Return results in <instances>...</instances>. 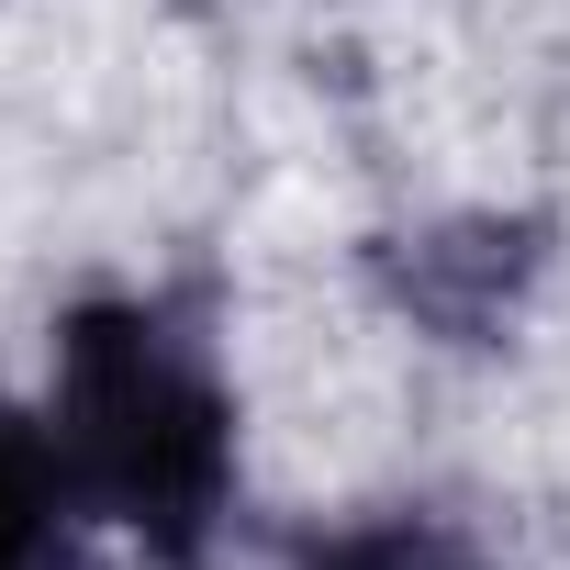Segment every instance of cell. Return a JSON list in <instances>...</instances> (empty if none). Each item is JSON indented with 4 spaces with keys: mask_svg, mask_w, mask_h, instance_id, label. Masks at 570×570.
<instances>
[{
    "mask_svg": "<svg viewBox=\"0 0 570 570\" xmlns=\"http://www.w3.org/2000/svg\"><path fill=\"white\" fill-rule=\"evenodd\" d=\"M292 570H481L470 537L425 503H392V514H347V525H314L292 537Z\"/></svg>",
    "mask_w": 570,
    "mask_h": 570,
    "instance_id": "3957f363",
    "label": "cell"
},
{
    "mask_svg": "<svg viewBox=\"0 0 570 570\" xmlns=\"http://www.w3.org/2000/svg\"><path fill=\"white\" fill-rule=\"evenodd\" d=\"M46 436L90 525H124L146 537V559L202 570V548L235 514V392H224L202 303H168V292L79 303L57 336Z\"/></svg>",
    "mask_w": 570,
    "mask_h": 570,
    "instance_id": "6da1fadb",
    "label": "cell"
},
{
    "mask_svg": "<svg viewBox=\"0 0 570 570\" xmlns=\"http://www.w3.org/2000/svg\"><path fill=\"white\" fill-rule=\"evenodd\" d=\"M79 537H90V503H79L46 414L0 403V570H79Z\"/></svg>",
    "mask_w": 570,
    "mask_h": 570,
    "instance_id": "7a4b0ae2",
    "label": "cell"
}]
</instances>
